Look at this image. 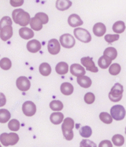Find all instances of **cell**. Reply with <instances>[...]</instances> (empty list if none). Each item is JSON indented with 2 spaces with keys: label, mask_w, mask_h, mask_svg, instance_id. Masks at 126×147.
<instances>
[{
  "label": "cell",
  "mask_w": 126,
  "mask_h": 147,
  "mask_svg": "<svg viewBox=\"0 0 126 147\" xmlns=\"http://www.w3.org/2000/svg\"><path fill=\"white\" fill-rule=\"evenodd\" d=\"M13 20L16 24L21 27H26L28 25L30 20V16L23 9H16L12 13Z\"/></svg>",
  "instance_id": "obj_1"
},
{
  "label": "cell",
  "mask_w": 126,
  "mask_h": 147,
  "mask_svg": "<svg viewBox=\"0 0 126 147\" xmlns=\"http://www.w3.org/2000/svg\"><path fill=\"white\" fill-rule=\"evenodd\" d=\"M63 124L61 126L62 132L66 140H71L73 139L74 133H73V128L75 127L74 120L71 118H66L63 120Z\"/></svg>",
  "instance_id": "obj_2"
},
{
  "label": "cell",
  "mask_w": 126,
  "mask_h": 147,
  "mask_svg": "<svg viewBox=\"0 0 126 147\" xmlns=\"http://www.w3.org/2000/svg\"><path fill=\"white\" fill-rule=\"evenodd\" d=\"M19 137L15 132L2 133L0 135V141L4 146H14L19 142Z\"/></svg>",
  "instance_id": "obj_3"
},
{
  "label": "cell",
  "mask_w": 126,
  "mask_h": 147,
  "mask_svg": "<svg viewBox=\"0 0 126 147\" xmlns=\"http://www.w3.org/2000/svg\"><path fill=\"white\" fill-rule=\"evenodd\" d=\"M123 86L120 83H116L111 88L108 98L113 102H118L123 98Z\"/></svg>",
  "instance_id": "obj_4"
},
{
  "label": "cell",
  "mask_w": 126,
  "mask_h": 147,
  "mask_svg": "<svg viewBox=\"0 0 126 147\" xmlns=\"http://www.w3.org/2000/svg\"><path fill=\"white\" fill-rule=\"evenodd\" d=\"M75 37L83 43H89L91 40V35L88 30L83 28H76L74 30Z\"/></svg>",
  "instance_id": "obj_5"
},
{
  "label": "cell",
  "mask_w": 126,
  "mask_h": 147,
  "mask_svg": "<svg viewBox=\"0 0 126 147\" xmlns=\"http://www.w3.org/2000/svg\"><path fill=\"white\" fill-rule=\"evenodd\" d=\"M110 112L112 119L116 121H122L125 116V110L124 107L120 105L113 106Z\"/></svg>",
  "instance_id": "obj_6"
},
{
  "label": "cell",
  "mask_w": 126,
  "mask_h": 147,
  "mask_svg": "<svg viewBox=\"0 0 126 147\" xmlns=\"http://www.w3.org/2000/svg\"><path fill=\"white\" fill-rule=\"evenodd\" d=\"M60 44L64 48L71 49L75 44V39L70 34H64L60 37Z\"/></svg>",
  "instance_id": "obj_7"
},
{
  "label": "cell",
  "mask_w": 126,
  "mask_h": 147,
  "mask_svg": "<svg viewBox=\"0 0 126 147\" xmlns=\"http://www.w3.org/2000/svg\"><path fill=\"white\" fill-rule=\"evenodd\" d=\"M22 111L27 116H33L36 113V106L31 101H27L22 105Z\"/></svg>",
  "instance_id": "obj_8"
},
{
  "label": "cell",
  "mask_w": 126,
  "mask_h": 147,
  "mask_svg": "<svg viewBox=\"0 0 126 147\" xmlns=\"http://www.w3.org/2000/svg\"><path fill=\"white\" fill-rule=\"evenodd\" d=\"M81 62L82 65H83L88 71L93 72V73H97L98 72V69L96 67L94 64L93 59L90 57H82L81 60Z\"/></svg>",
  "instance_id": "obj_9"
},
{
  "label": "cell",
  "mask_w": 126,
  "mask_h": 147,
  "mask_svg": "<svg viewBox=\"0 0 126 147\" xmlns=\"http://www.w3.org/2000/svg\"><path fill=\"white\" fill-rule=\"evenodd\" d=\"M16 86L21 91H27L30 88V82L27 77L22 76L16 80Z\"/></svg>",
  "instance_id": "obj_10"
},
{
  "label": "cell",
  "mask_w": 126,
  "mask_h": 147,
  "mask_svg": "<svg viewBox=\"0 0 126 147\" xmlns=\"http://www.w3.org/2000/svg\"><path fill=\"white\" fill-rule=\"evenodd\" d=\"M61 44L57 39H51L48 42V52L52 55H56L60 52Z\"/></svg>",
  "instance_id": "obj_11"
},
{
  "label": "cell",
  "mask_w": 126,
  "mask_h": 147,
  "mask_svg": "<svg viewBox=\"0 0 126 147\" xmlns=\"http://www.w3.org/2000/svg\"><path fill=\"white\" fill-rule=\"evenodd\" d=\"M13 27L10 25L5 26L0 30V38L3 41H7L13 36Z\"/></svg>",
  "instance_id": "obj_12"
},
{
  "label": "cell",
  "mask_w": 126,
  "mask_h": 147,
  "mask_svg": "<svg viewBox=\"0 0 126 147\" xmlns=\"http://www.w3.org/2000/svg\"><path fill=\"white\" fill-rule=\"evenodd\" d=\"M27 50L31 53H36L41 49V44L38 40H31L27 44Z\"/></svg>",
  "instance_id": "obj_13"
},
{
  "label": "cell",
  "mask_w": 126,
  "mask_h": 147,
  "mask_svg": "<svg viewBox=\"0 0 126 147\" xmlns=\"http://www.w3.org/2000/svg\"><path fill=\"white\" fill-rule=\"evenodd\" d=\"M70 72L75 77H80V76L85 75L86 71L82 65L80 64L74 63L70 66Z\"/></svg>",
  "instance_id": "obj_14"
},
{
  "label": "cell",
  "mask_w": 126,
  "mask_h": 147,
  "mask_svg": "<svg viewBox=\"0 0 126 147\" xmlns=\"http://www.w3.org/2000/svg\"><path fill=\"white\" fill-rule=\"evenodd\" d=\"M68 24L70 27H77L82 25L83 22L79 16L77 14H72L68 18Z\"/></svg>",
  "instance_id": "obj_15"
},
{
  "label": "cell",
  "mask_w": 126,
  "mask_h": 147,
  "mask_svg": "<svg viewBox=\"0 0 126 147\" xmlns=\"http://www.w3.org/2000/svg\"><path fill=\"white\" fill-rule=\"evenodd\" d=\"M93 32L98 37H102L106 32V27L104 24L98 22L95 24L93 27Z\"/></svg>",
  "instance_id": "obj_16"
},
{
  "label": "cell",
  "mask_w": 126,
  "mask_h": 147,
  "mask_svg": "<svg viewBox=\"0 0 126 147\" xmlns=\"http://www.w3.org/2000/svg\"><path fill=\"white\" fill-rule=\"evenodd\" d=\"M19 33L21 38L23 39H25V40L33 38L34 36V32L32 30V29L28 28V27H22V28L19 30Z\"/></svg>",
  "instance_id": "obj_17"
},
{
  "label": "cell",
  "mask_w": 126,
  "mask_h": 147,
  "mask_svg": "<svg viewBox=\"0 0 126 147\" xmlns=\"http://www.w3.org/2000/svg\"><path fill=\"white\" fill-rule=\"evenodd\" d=\"M77 83L79 84V85L81 87L84 88H88L92 84V81L89 77L85 75L80 76V77H77Z\"/></svg>",
  "instance_id": "obj_18"
},
{
  "label": "cell",
  "mask_w": 126,
  "mask_h": 147,
  "mask_svg": "<svg viewBox=\"0 0 126 147\" xmlns=\"http://www.w3.org/2000/svg\"><path fill=\"white\" fill-rule=\"evenodd\" d=\"M72 2L69 0H57L56 3V8L61 11L68 10L72 6Z\"/></svg>",
  "instance_id": "obj_19"
},
{
  "label": "cell",
  "mask_w": 126,
  "mask_h": 147,
  "mask_svg": "<svg viewBox=\"0 0 126 147\" xmlns=\"http://www.w3.org/2000/svg\"><path fill=\"white\" fill-rule=\"evenodd\" d=\"M69 65L66 62H60L56 65V71L60 75H64L68 73Z\"/></svg>",
  "instance_id": "obj_20"
},
{
  "label": "cell",
  "mask_w": 126,
  "mask_h": 147,
  "mask_svg": "<svg viewBox=\"0 0 126 147\" xmlns=\"http://www.w3.org/2000/svg\"><path fill=\"white\" fill-rule=\"evenodd\" d=\"M74 91V87L69 82H64L61 85V92L64 95L69 96L72 94Z\"/></svg>",
  "instance_id": "obj_21"
},
{
  "label": "cell",
  "mask_w": 126,
  "mask_h": 147,
  "mask_svg": "<svg viewBox=\"0 0 126 147\" xmlns=\"http://www.w3.org/2000/svg\"><path fill=\"white\" fill-rule=\"evenodd\" d=\"M30 24L31 29L35 31H39L43 27V24L42 22L39 20L37 17H33V18H30Z\"/></svg>",
  "instance_id": "obj_22"
},
{
  "label": "cell",
  "mask_w": 126,
  "mask_h": 147,
  "mask_svg": "<svg viewBox=\"0 0 126 147\" xmlns=\"http://www.w3.org/2000/svg\"><path fill=\"white\" fill-rule=\"evenodd\" d=\"M64 118V114L61 113H53L50 115V121L52 124L58 125V124H60L61 122L63 121Z\"/></svg>",
  "instance_id": "obj_23"
},
{
  "label": "cell",
  "mask_w": 126,
  "mask_h": 147,
  "mask_svg": "<svg viewBox=\"0 0 126 147\" xmlns=\"http://www.w3.org/2000/svg\"><path fill=\"white\" fill-rule=\"evenodd\" d=\"M52 71V68L50 65L47 63H43L39 65V72L43 76H49Z\"/></svg>",
  "instance_id": "obj_24"
},
{
  "label": "cell",
  "mask_w": 126,
  "mask_h": 147,
  "mask_svg": "<svg viewBox=\"0 0 126 147\" xmlns=\"http://www.w3.org/2000/svg\"><path fill=\"white\" fill-rule=\"evenodd\" d=\"M111 64V60L108 58V57L103 55L102 57H100L98 60V65L100 68L103 69H108Z\"/></svg>",
  "instance_id": "obj_25"
},
{
  "label": "cell",
  "mask_w": 126,
  "mask_h": 147,
  "mask_svg": "<svg viewBox=\"0 0 126 147\" xmlns=\"http://www.w3.org/2000/svg\"><path fill=\"white\" fill-rule=\"evenodd\" d=\"M113 31L114 32H117V34L123 33L125 30V22L123 21H117L114 24L112 27Z\"/></svg>",
  "instance_id": "obj_26"
},
{
  "label": "cell",
  "mask_w": 126,
  "mask_h": 147,
  "mask_svg": "<svg viewBox=\"0 0 126 147\" xmlns=\"http://www.w3.org/2000/svg\"><path fill=\"white\" fill-rule=\"evenodd\" d=\"M103 55L110 58L111 60H115L117 56V51L114 47H108L105 49V51L103 52Z\"/></svg>",
  "instance_id": "obj_27"
},
{
  "label": "cell",
  "mask_w": 126,
  "mask_h": 147,
  "mask_svg": "<svg viewBox=\"0 0 126 147\" xmlns=\"http://www.w3.org/2000/svg\"><path fill=\"white\" fill-rule=\"evenodd\" d=\"M11 115L7 109H0V123L5 124L10 120Z\"/></svg>",
  "instance_id": "obj_28"
},
{
  "label": "cell",
  "mask_w": 126,
  "mask_h": 147,
  "mask_svg": "<svg viewBox=\"0 0 126 147\" xmlns=\"http://www.w3.org/2000/svg\"><path fill=\"white\" fill-rule=\"evenodd\" d=\"M80 135L84 138H88L91 137V134H92V130L91 128L89 126H84L82 127L79 130Z\"/></svg>",
  "instance_id": "obj_29"
},
{
  "label": "cell",
  "mask_w": 126,
  "mask_h": 147,
  "mask_svg": "<svg viewBox=\"0 0 126 147\" xmlns=\"http://www.w3.org/2000/svg\"><path fill=\"white\" fill-rule=\"evenodd\" d=\"M49 107L53 111H61L64 108V105L59 100H53L49 103Z\"/></svg>",
  "instance_id": "obj_30"
},
{
  "label": "cell",
  "mask_w": 126,
  "mask_h": 147,
  "mask_svg": "<svg viewBox=\"0 0 126 147\" xmlns=\"http://www.w3.org/2000/svg\"><path fill=\"white\" fill-rule=\"evenodd\" d=\"M112 142L116 146H122L125 143V138L122 135L117 134L113 136Z\"/></svg>",
  "instance_id": "obj_31"
},
{
  "label": "cell",
  "mask_w": 126,
  "mask_h": 147,
  "mask_svg": "<svg viewBox=\"0 0 126 147\" xmlns=\"http://www.w3.org/2000/svg\"><path fill=\"white\" fill-rule=\"evenodd\" d=\"M12 66L11 60L7 57H3L0 60V68L3 70H9Z\"/></svg>",
  "instance_id": "obj_32"
},
{
  "label": "cell",
  "mask_w": 126,
  "mask_h": 147,
  "mask_svg": "<svg viewBox=\"0 0 126 147\" xmlns=\"http://www.w3.org/2000/svg\"><path fill=\"white\" fill-rule=\"evenodd\" d=\"M7 127H8L10 130L17 132V131L19 130V128H20V123L17 119H12L8 122Z\"/></svg>",
  "instance_id": "obj_33"
},
{
  "label": "cell",
  "mask_w": 126,
  "mask_h": 147,
  "mask_svg": "<svg viewBox=\"0 0 126 147\" xmlns=\"http://www.w3.org/2000/svg\"><path fill=\"white\" fill-rule=\"evenodd\" d=\"M100 119L106 124H111L113 121V119L111 117V115L106 112H103L100 114Z\"/></svg>",
  "instance_id": "obj_34"
},
{
  "label": "cell",
  "mask_w": 126,
  "mask_h": 147,
  "mask_svg": "<svg viewBox=\"0 0 126 147\" xmlns=\"http://www.w3.org/2000/svg\"><path fill=\"white\" fill-rule=\"evenodd\" d=\"M111 66L109 67V73L111 74V75H117L120 73V71H121V66L118 63H114L112 65H110Z\"/></svg>",
  "instance_id": "obj_35"
},
{
  "label": "cell",
  "mask_w": 126,
  "mask_h": 147,
  "mask_svg": "<svg viewBox=\"0 0 126 147\" xmlns=\"http://www.w3.org/2000/svg\"><path fill=\"white\" fill-rule=\"evenodd\" d=\"M84 101L88 105H91L95 101V96H94L93 93H91V92L86 93L85 96H84Z\"/></svg>",
  "instance_id": "obj_36"
},
{
  "label": "cell",
  "mask_w": 126,
  "mask_h": 147,
  "mask_svg": "<svg viewBox=\"0 0 126 147\" xmlns=\"http://www.w3.org/2000/svg\"><path fill=\"white\" fill-rule=\"evenodd\" d=\"M35 16L37 17L39 20L42 22L43 24H46L49 22V17L44 13H38L35 14Z\"/></svg>",
  "instance_id": "obj_37"
},
{
  "label": "cell",
  "mask_w": 126,
  "mask_h": 147,
  "mask_svg": "<svg viewBox=\"0 0 126 147\" xmlns=\"http://www.w3.org/2000/svg\"><path fill=\"white\" fill-rule=\"evenodd\" d=\"M13 22H12V19L9 16H5L1 19L0 21V30L4 27L5 26L7 25H12Z\"/></svg>",
  "instance_id": "obj_38"
},
{
  "label": "cell",
  "mask_w": 126,
  "mask_h": 147,
  "mask_svg": "<svg viewBox=\"0 0 126 147\" xmlns=\"http://www.w3.org/2000/svg\"><path fill=\"white\" fill-rule=\"evenodd\" d=\"M119 38V35L118 34H115V35H111V34H108V35H106L105 36V40L107 43L108 44H111L113 42L118 40Z\"/></svg>",
  "instance_id": "obj_39"
},
{
  "label": "cell",
  "mask_w": 126,
  "mask_h": 147,
  "mask_svg": "<svg viewBox=\"0 0 126 147\" xmlns=\"http://www.w3.org/2000/svg\"><path fill=\"white\" fill-rule=\"evenodd\" d=\"M81 147H96V144L91 140H87V139H84L81 142Z\"/></svg>",
  "instance_id": "obj_40"
},
{
  "label": "cell",
  "mask_w": 126,
  "mask_h": 147,
  "mask_svg": "<svg viewBox=\"0 0 126 147\" xmlns=\"http://www.w3.org/2000/svg\"><path fill=\"white\" fill-rule=\"evenodd\" d=\"M24 0H10V3L11 6L14 7H18L22 6L24 4Z\"/></svg>",
  "instance_id": "obj_41"
},
{
  "label": "cell",
  "mask_w": 126,
  "mask_h": 147,
  "mask_svg": "<svg viewBox=\"0 0 126 147\" xmlns=\"http://www.w3.org/2000/svg\"><path fill=\"white\" fill-rule=\"evenodd\" d=\"M6 102H7V99L5 94L0 92V107L5 106L6 105Z\"/></svg>",
  "instance_id": "obj_42"
},
{
  "label": "cell",
  "mask_w": 126,
  "mask_h": 147,
  "mask_svg": "<svg viewBox=\"0 0 126 147\" xmlns=\"http://www.w3.org/2000/svg\"><path fill=\"white\" fill-rule=\"evenodd\" d=\"M112 147L113 145L111 144V143L110 142L109 140H103L102 142H100V144H99V147Z\"/></svg>",
  "instance_id": "obj_43"
}]
</instances>
